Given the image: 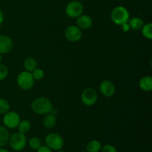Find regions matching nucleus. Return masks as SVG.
I'll use <instances>...</instances> for the list:
<instances>
[{"label":"nucleus","mask_w":152,"mask_h":152,"mask_svg":"<svg viewBox=\"0 0 152 152\" xmlns=\"http://www.w3.org/2000/svg\"><path fill=\"white\" fill-rule=\"evenodd\" d=\"M31 109L34 113L39 115L50 114L53 108L50 99L45 97H38L34 99L31 105Z\"/></svg>","instance_id":"f257e3e1"},{"label":"nucleus","mask_w":152,"mask_h":152,"mask_svg":"<svg viewBox=\"0 0 152 152\" xmlns=\"http://www.w3.org/2000/svg\"><path fill=\"white\" fill-rule=\"evenodd\" d=\"M129 17L130 14L129 10L123 6H117L114 7L111 13V19L117 25H122L129 22Z\"/></svg>","instance_id":"f03ea898"},{"label":"nucleus","mask_w":152,"mask_h":152,"mask_svg":"<svg viewBox=\"0 0 152 152\" xmlns=\"http://www.w3.org/2000/svg\"><path fill=\"white\" fill-rule=\"evenodd\" d=\"M9 143L10 147L15 151H19L24 149L27 145V139L25 134L19 132H15L10 135L9 138Z\"/></svg>","instance_id":"7ed1b4c3"},{"label":"nucleus","mask_w":152,"mask_h":152,"mask_svg":"<svg viewBox=\"0 0 152 152\" xmlns=\"http://www.w3.org/2000/svg\"><path fill=\"white\" fill-rule=\"evenodd\" d=\"M17 84L22 90L28 91L33 88L34 85V79L31 72L22 71L18 75Z\"/></svg>","instance_id":"20e7f679"},{"label":"nucleus","mask_w":152,"mask_h":152,"mask_svg":"<svg viewBox=\"0 0 152 152\" xmlns=\"http://www.w3.org/2000/svg\"><path fill=\"white\" fill-rule=\"evenodd\" d=\"M46 145L51 150H60L64 145L63 138L56 133H50L45 137Z\"/></svg>","instance_id":"39448f33"},{"label":"nucleus","mask_w":152,"mask_h":152,"mask_svg":"<svg viewBox=\"0 0 152 152\" xmlns=\"http://www.w3.org/2000/svg\"><path fill=\"white\" fill-rule=\"evenodd\" d=\"M84 10V7L81 2L78 1H72L68 3L65 8L67 16L71 18H77L81 16Z\"/></svg>","instance_id":"423d86ee"},{"label":"nucleus","mask_w":152,"mask_h":152,"mask_svg":"<svg viewBox=\"0 0 152 152\" xmlns=\"http://www.w3.org/2000/svg\"><path fill=\"white\" fill-rule=\"evenodd\" d=\"M81 100L86 106H92L97 100V93L92 88H87L82 93Z\"/></svg>","instance_id":"0eeeda50"},{"label":"nucleus","mask_w":152,"mask_h":152,"mask_svg":"<svg viewBox=\"0 0 152 152\" xmlns=\"http://www.w3.org/2000/svg\"><path fill=\"white\" fill-rule=\"evenodd\" d=\"M20 117L14 111H7L4 114L3 123L7 129H16L20 122Z\"/></svg>","instance_id":"6e6552de"},{"label":"nucleus","mask_w":152,"mask_h":152,"mask_svg":"<svg viewBox=\"0 0 152 152\" xmlns=\"http://www.w3.org/2000/svg\"><path fill=\"white\" fill-rule=\"evenodd\" d=\"M65 36L68 41L77 42L80 41L83 37V32H82V30L77 26L71 25L65 29Z\"/></svg>","instance_id":"1a4fd4ad"},{"label":"nucleus","mask_w":152,"mask_h":152,"mask_svg":"<svg viewBox=\"0 0 152 152\" xmlns=\"http://www.w3.org/2000/svg\"><path fill=\"white\" fill-rule=\"evenodd\" d=\"M99 90L102 95L106 97H111L115 94L116 89L112 82L109 81V80H104L100 83Z\"/></svg>","instance_id":"9d476101"},{"label":"nucleus","mask_w":152,"mask_h":152,"mask_svg":"<svg viewBox=\"0 0 152 152\" xmlns=\"http://www.w3.org/2000/svg\"><path fill=\"white\" fill-rule=\"evenodd\" d=\"M13 47L11 39L5 35H0V53L5 54L10 53Z\"/></svg>","instance_id":"9b49d317"},{"label":"nucleus","mask_w":152,"mask_h":152,"mask_svg":"<svg viewBox=\"0 0 152 152\" xmlns=\"http://www.w3.org/2000/svg\"><path fill=\"white\" fill-rule=\"evenodd\" d=\"M77 26L81 30H88L93 25V20L87 15H83L77 17Z\"/></svg>","instance_id":"f8f14e48"},{"label":"nucleus","mask_w":152,"mask_h":152,"mask_svg":"<svg viewBox=\"0 0 152 152\" xmlns=\"http://www.w3.org/2000/svg\"><path fill=\"white\" fill-rule=\"evenodd\" d=\"M139 86L141 90L144 91H151L152 90V78L150 76L143 77L139 83Z\"/></svg>","instance_id":"ddd939ff"},{"label":"nucleus","mask_w":152,"mask_h":152,"mask_svg":"<svg viewBox=\"0 0 152 152\" xmlns=\"http://www.w3.org/2000/svg\"><path fill=\"white\" fill-rule=\"evenodd\" d=\"M10 133L8 129L4 126H0V148L5 146L9 142Z\"/></svg>","instance_id":"4468645a"},{"label":"nucleus","mask_w":152,"mask_h":152,"mask_svg":"<svg viewBox=\"0 0 152 152\" xmlns=\"http://www.w3.org/2000/svg\"><path fill=\"white\" fill-rule=\"evenodd\" d=\"M129 26L131 29L134 31H140L144 25V22L142 19L138 17L132 18V19L129 20Z\"/></svg>","instance_id":"2eb2a0df"},{"label":"nucleus","mask_w":152,"mask_h":152,"mask_svg":"<svg viewBox=\"0 0 152 152\" xmlns=\"http://www.w3.org/2000/svg\"><path fill=\"white\" fill-rule=\"evenodd\" d=\"M56 124V117L51 114H46L45 117L43 120V125L46 129H53Z\"/></svg>","instance_id":"dca6fc26"},{"label":"nucleus","mask_w":152,"mask_h":152,"mask_svg":"<svg viewBox=\"0 0 152 152\" xmlns=\"http://www.w3.org/2000/svg\"><path fill=\"white\" fill-rule=\"evenodd\" d=\"M24 68L26 71L28 72H32L35 68L37 67V62L34 58H27L25 61H24Z\"/></svg>","instance_id":"f3484780"},{"label":"nucleus","mask_w":152,"mask_h":152,"mask_svg":"<svg viewBox=\"0 0 152 152\" xmlns=\"http://www.w3.org/2000/svg\"><path fill=\"white\" fill-rule=\"evenodd\" d=\"M101 149V144L99 141L94 140L90 141L86 145L87 152H99Z\"/></svg>","instance_id":"a211bd4d"},{"label":"nucleus","mask_w":152,"mask_h":152,"mask_svg":"<svg viewBox=\"0 0 152 152\" xmlns=\"http://www.w3.org/2000/svg\"><path fill=\"white\" fill-rule=\"evenodd\" d=\"M17 127L18 129H19V132H20V133L25 134L28 133L30 131V129H31V123L27 120H22V121L19 122Z\"/></svg>","instance_id":"6ab92c4d"},{"label":"nucleus","mask_w":152,"mask_h":152,"mask_svg":"<svg viewBox=\"0 0 152 152\" xmlns=\"http://www.w3.org/2000/svg\"><path fill=\"white\" fill-rule=\"evenodd\" d=\"M142 34L145 38L148 39H152V24L147 23L146 25H144L142 28Z\"/></svg>","instance_id":"aec40b11"},{"label":"nucleus","mask_w":152,"mask_h":152,"mask_svg":"<svg viewBox=\"0 0 152 152\" xmlns=\"http://www.w3.org/2000/svg\"><path fill=\"white\" fill-rule=\"evenodd\" d=\"M10 110V104L6 99L0 97V114H4Z\"/></svg>","instance_id":"412c9836"},{"label":"nucleus","mask_w":152,"mask_h":152,"mask_svg":"<svg viewBox=\"0 0 152 152\" xmlns=\"http://www.w3.org/2000/svg\"><path fill=\"white\" fill-rule=\"evenodd\" d=\"M29 145L32 149L37 150L40 146H41V140L38 137H31L29 140Z\"/></svg>","instance_id":"4be33fe9"},{"label":"nucleus","mask_w":152,"mask_h":152,"mask_svg":"<svg viewBox=\"0 0 152 152\" xmlns=\"http://www.w3.org/2000/svg\"><path fill=\"white\" fill-rule=\"evenodd\" d=\"M31 74H32L33 77H34V80H42V79L44 77V71L41 68H35L34 71L31 72Z\"/></svg>","instance_id":"5701e85b"},{"label":"nucleus","mask_w":152,"mask_h":152,"mask_svg":"<svg viewBox=\"0 0 152 152\" xmlns=\"http://www.w3.org/2000/svg\"><path fill=\"white\" fill-rule=\"evenodd\" d=\"M8 74V69L4 65L0 64V81L4 80Z\"/></svg>","instance_id":"b1692460"},{"label":"nucleus","mask_w":152,"mask_h":152,"mask_svg":"<svg viewBox=\"0 0 152 152\" xmlns=\"http://www.w3.org/2000/svg\"><path fill=\"white\" fill-rule=\"evenodd\" d=\"M101 152H117V148L111 145H105L102 148Z\"/></svg>","instance_id":"393cba45"},{"label":"nucleus","mask_w":152,"mask_h":152,"mask_svg":"<svg viewBox=\"0 0 152 152\" xmlns=\"http://www.w3.org/2000/svg\"><path fill=\"white\" fill-rule=\"evenodd\" d=\"M37 152H52V150L46 145V146H40L37 149Z\"/></svg>","instance_id":"a878e982"},{"label":"nucleus","mask_w":152,"mask_h":152,"mask_svg":"<svg viewBox=\"0 0 152 152\" xmlns=\"http://www.w3.org/2000/svg\"><path fill=\"white\" fill-rule=\"evenodd\" d=\"M121 26H122V30H123V31H124V32H128V31H129L131 30L129 22H126V23L123 24Z\"/></svg>","instance_id":"bb28decb"},{"label":"nucleus","mask_w":152,"mask_h":152,"mask_svg":"<svg viewBox=\"0 0 152 152\" xmlns=\"http://www.w3.org/2000/svg\"><path fill=\"white\" fill-rule=\"evenodd\" d=\"M3 21H4V16H3V13L0 10V25L2 24Z\"/></svg>","instance_id":"cd10ccee"},{"label":"nucleus","mask_w":152,"mask_h":152,"mask_svg":"<svg viewBox=\"0 0 152 152\" xmlns=\"http://www.w3.org/2000/svg\"><path fill=\"white\" fill-rule=\"evenodd\" d=\"M0 152H9L8 150L5 149V148H4L2 147V148H0Z\"/></svg>","instance_id":"c85d7f7f"},{"label":"nucleus","mask_w":152,"mask_h":152,"mask_svg":"<svg viewBox=\"0 0 152 152\" xmlns=\"http://www.w3.org/2000/svg\"><path fill=\"white\" fill-rule=\"evenodd\" d=\"M1 59H2V56H1V54L0 53V62H1Z\"/></svg>","instance_id":"c756f323"},{"label":"nucleus","mask_w":152,"mask_h":152,"mask_svg":"<svg viewBox=\"0 0 152 152\" xmlns=\"http://www.w3.org/2000/svg\"><path fill=\"white\" fill-rule=\"evenodd\" d=\"M59 152H65V151H59Z\"/></svg>","instance_id":"7c9ffc66"},{"label":"nucleus","mask_w":152,"mask_h":152,"mask_svg":"<svg viewBox=\"0 0 152 152\" xmlns=\"http://www.w3.org/2000/svg\"><path fill=\"white\" fill-rule=\"evenodd\" d=\"M80 1H84V0H80Z\"/></svg>","instance_id":"2f4dec72"},{"label":"nucleus","mask_w":152,"mask_h":152,"mask_svg":"<svg viewBox=\"0 0 152 152\" xmlns=\"http://www.w3.org/2000/svg\"><path fill=\"white\" fill-rule=\"evenodd\" d=\"M83 152H87V151H83Z\"/></svg>","instance_id":"473e14b6"}]
</instances>
